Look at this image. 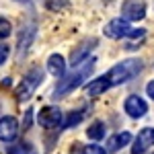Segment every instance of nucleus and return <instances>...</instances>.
Returning a JSON list of instances; mask_svg holds the SVG:
<instances>
[{"label": "nucleus", "mask_w": 154, "mask_h": 154, "mask_svg": "<svg viewBox=\"0 0 154 154\" xmlns=\"http://www.w3.org/2000/svg\"><path fill=\"white\" fill-rule=\"evenodd\" d=\"M93 68H95V58L82 62V64L76 66L70 74H64V76L60 78V82L54 86V91H51V99H64V97L70 95L72 91H76V88H78V86L91 76Z\"/></svg>", "instance_id": "obj_1"}, {"label": "nucleus", "mask_w": 154, "mask_h": 154, "mask_svg": "<svg viewBox=\"0 0 154 154\" xmlns=\"http://www.w3.org/2000/svg\"><path fill=\"white\" fill-rule=\"evenodd\" d=\"M142 70H144V62L140 58H128V60H123V62H117L105 74L107 84H109V88L119 86V84H125V82H130V80H134Z\"/></svg>", "instance_id": "obj_2"}, {"label": "nucleus", "mask_w": 154, "mask_h": 154, "mask_svg": "<svg viewBox=\"0 0 154 154\" xmlns=\"http://www.w3.org/2000/svg\"><path fill=\"white\" fill-rule=\"evenodd\" d=\"M43 78H45V72H43V68H41V66L31 68V70L23 76L21 84L17 86V101H19V103L29 101V99L33 97V93H35V88L43 82Z\"/></svg>", "instance_id": "obj_3"}, {"label": "nucleus", "mask_w": 154, "mask_h": 154, "mask_svg": "<svg viewBox=\"0 0 154 154\" xmlns=\"http://www.w3.org/2000/svg\"><path fill=\"white\" fill-rule=\"evenodd\" d=\"M35 35H37V25L35 23H25L23 27H21L19 39H17V58L19 60L25 58V54L29 51V48H31Z\"/></svg>", "instance_id": "obj_4"}, {"label": "nucleus", "mask_w": 154, "mask_h": 154, "mask_svg": "<svg viewBox=\"0 0 154 154\" xmlns=\"http://www.w3.org/2000/svg\"><path fill=\"white\" fill-rule=\"evenodd\" d=\"M37 123H39L41 128H45V130H54V128H58V125L64 123V115H62L60 107L48 105V107H43V109L39 111Z\"/></svg>", "instance_id": "obj_5"}, {"label": "nucleus", "mask_w": 154, "mask_h": 154, "mask_svg": "<svg viewBox=\"0 0 154 154\" xmlns=\"http://www.w3.org/2000/svg\"><path fill=\"white\" fill-rule=\"evenodd\" d=\"M121 17L125 21H142L146 17V2L144 0H123Z\"/></svg>", "instance_id": "obj_6"}, {"label": "nucleus", "mask_w": 154, "mask_h": 154, "mask_svg": "<svg viewBox=\"0 0 154 154\" xmlns=\"http://www.w3.org/2000/svg\"><path fill=\"white\" fill-rule=\"evenodd\" d=\"M130 31H131L130 21H125L123 17L111 19V21L105 25V29H103V33H105L109 39H123V37L130 35Z\"/></svg>", "instance_id": "obj_7"}, {"label": "nucleus", "mask_w": 154, "mask_h": 154, "mask_svg": "<svg viewBox=\"0 0 154 154\" xmlns=\"http://www.w3.org/2000/svg\"><path fill=\"white\" fill-rule=\"evenodd\" d=\"M123 111H125L131 119H140L148 113V103H146L140 95H130L123 101Z\"/></svg>", "instance_id": "obj_8"}, {"label": "nucleus", "mask_w": 154, "mask_h": 154, "mask_svg": "<svg viewBox=\"0 0 154 154\" xmlns=\"http://www.w3.org/2000/svg\"><path fill=\"white\" fill-rule=\"evenodd\" d=\"M152 146H154V128H142L134 140L131 154H146Z\"/></svg>", "instance_id": "obj_9"}, {"label": "nucleus", "mask_w": 154, "mask_h": 154, "mask_svg": "<svg viewBox=\"0 0 154 154\" xmlns=\"http://www.w3.org/2000/svg\"><path fill=\"white\" fill-rule=\"evenodd\" d=\"M93 48H97V39H84L82 43H78L76 48L72 49L70 64H72V66H80L82 62H86V58L91 56Z\"/></svg>", "instance_id": "obj_10"}, {"label": "nucleus", "mask_w": 154, "mask_h": 154, "mask_svg": "<svg viewBox=\"0 0 154 154\" xmlns=\"http://www.w3.org/2000/svg\"><path fill=\"white\" fill-rule=\"evenodd\" d=\"M19 136V121L12 115H4L0 119V142H12Z\"/></svg>", "instance_id": "obj_11"}, {"label": "nucleus", "mask_w": 154, "mask_h": 154, "mask_svg": "<svg viewBox=\"0 0 154 154\" xmlns=\"http://www.w3.org/2000/svg\"><path fill=\"white\" fill-rule=\"evenodd\" d=\"M131 140H134V138H131L130 131H117V134H113V136L107 138V152H109V154L119 152V150L125 148Z\"/></svg>", "instance_id": "obj_12"}, {"label": "nucleus", "mask_w": 154, "mask_h": 154, "mask_svg": "<svg viewBox=\"0 0 154 154\" xmlns=\"http://www.w3.org/2000/svg\"><path fill=\"white\" fill-rule=\"evenodd\" d=\"M48 72L51 76H56V78H62L66 74V60L60 54H51L48 58Z\"/></svg>", "instance_id": "obj_13"}, {"label": "nucleus", "mask_w": 154, "mask_h": 154, "mask_svg": "<svg viewBox=\"0 0 154 154\" xmlns=\"http://www.w3.org/2000/svg\"><path fill=\"white\" fill-rule=\"evenodd\" d=\"M84 88H86V95L88 97H99V95H103V93H107L109 91V84H107L105 74L103 76H97L95 80H91Z\"/></svg>", "instance_id": "obj_14"}, {"label": "nucleus", "mask_w": 154, "mask_h": 154, "mask_svg": "<svg viewBox=\"0 0 154 154\" xmlns=\"http://www.w3.org/2000/svg\"><path fill=\"white\" fill-rule=\"evenodd\" d=\"M88 113V107H82V109H76V111H70L66 117H64V123H62V128L64 130H68V128H74V125H78L80 121L84 119V115Z\"/></svg>", "instance_id": "obj_15"}, {"label": "nucleus", "mask_w": 154, "mask_h": 154, "mask_svg": "<svg viewBox=\"0 0 154 154\" xmlns=\"http://www.w3.org/2000/svg\"><path fill=\"white\" fill-rule=\"evenodd\" d=\"M86 136L93 140V142H99V140H103L107 136V128L103 121H93L91 125H88V130H86Z\"/></svg>", "instance_id": "obj_16"}, {"label": "nucleus", "mask_w": 154, "mask_h": 154, "mask_svg": "<svg viewBox=\"0 0 154 154\" xmlns=\"http://www.w3.org/2000/svg\"><path fill=\"white\" fill-rule=\"evenodd\" d=\"M6 154H33V148L31 144H17V146L6 148Z\"/></svg>", "instance_id": "obj_17"}, {"label": "nucleus", "mask_w": 154, "mask_h": 154, "mask_svg": "<svg viewBox=\"0 0 154 154\" xmlns=\"http://www.w3.org/2000/svg\"><path fill=\"white\" fill-rule=\"evenodd\" d=\"M12 31V25L8 19H4V17H0V39H6V37L11 35Z\"/></svg>", "instance_id": "obj_18"}, {"label": "nucleus", "mask_w": 154, "mask_h": 154, "mask_svg": "<svg viewBox=\"0 0 154 154\" xmlns=\"http://www.w3.org/2000/svg\"><path fill=\"white\" fill-rule=\"evenodd\" d=\"M82 154H109V152H107V148L99 146V144H88L82 148Z\"/></svg>", "instance_id": "obj_19"}, {"label": "nucleus", "mask_w": 154, "mask_h": 154, "mask_svg": "<svg viewBox=\"0 0 154 154\" xmlns=\"http://www.w3.org/2000/svg\"><path fill=\"white\" fill-rule=\"evenodd\" d=\"M144 37H146V31H144V29H131L130 35H128V39H136V41H142Z\"/></svg>", "instance_id": "obj_20"}, {"label": "nucleus", "mask_w": 154, "mask_h": 154, "mask_svg": "<svg viewBox=\"0 0 154 154\" xmlns=\"http://www.w3.org/2000/svg\"><path fill=\"white\" fill-rule=\"evenodd\" d=\"M31 121H33V109H27V113H25V117H23V130L25 131L31 128Z\"/></svg>", "instance_id": "obj_21"}, {"label": "nucleus", "mask_w": 154, "mask_h": 154, "mask_svg": "<svg viewBox=\"0 0 154 154\" xmlns=\"http://www.w3.org/2000/svg\"><path fill=\"white\" fill-rule=\"evenodd\" d=\"M8 54H11V49H8V45H4V43H0V66L8 60Z\"/></svg>", "instance_id": "obj_22"}, {"label": "nucleus", "mask_w": 154, "mask_h": 154, "mask_svg": "<svg viewBox=\"0 0 154 154\" xmlns=\"http://www.w3.org/2000/svg\"><path fill=\"white\" fill-rule=\"evenodd\" d=\"M146 95H148V97L154 101V80H150V82L146 84Z\"/></svg>", "instance_id": "obj_23"}, {"label": "nucleus", "mask_w": 154, "mask_h": 154, "mask_svg": "<svg viewBox=\"0 0 154 154\" xmlns=\"http://www.w3.org/2000/svg\"><path fill=\"white\" fill-rule=\"evenodd\" d=\"M17 2H21V4H29V6L33 4V0H17Z\"/></svg>", "instance_id": "obj_24"}]
</instances>
